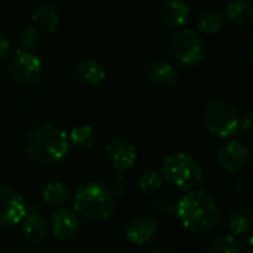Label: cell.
<instances>
[{"instance_id": "6da1fadb", "label": "cell", "mask_w": 253, "mask_h": 253, "mask_svg": "<svg viewBox=\"0 0 253 253\" xmlns=\"http://www.w3.org/2000/svg\"><path fill=\"white\" fill-rule=\"evenodd\" d=\"M70 151L69 136L54 124H41L30 130L26 139L27 155L43 166L63 161Z\"/></svg>"}, {"instance_id": "7a4b0ae2", "label": "cell", "mask_w": 253, "mask_h": 253, "mask_svg": "<svg viewBox=\"0 0 253 253\" xmlns=\"http://www.w3.org/2000/svg\"><path fill=\"white\" fill-rule=\"evenodd\" d=\"M176 214L182 225L195 234L213 231L219 222V207L216 200L206 191L186 192L176 206Z\"/></svg>"}, {"instance_id": "3957f363", "label": "cell", "mask_w": 253, "mask_h": 253, "mask_svg": "<svg viewBox=\"0 0 253 253\" xmlns=\"http://www.w3.org/2000/svg\"><path fill=\"white\" fill-rule=\"evenodd\" d=\"M116 207V200L107 186L101 183H85L79 186L73 197V210L91 222L109 219Z\"/></svg>"}, {"instance_id": "277c9868", "label": "cell", "mask_w": 253, "mask_h": 253, "mask_svg": "<svg viewBox=\"0 0 253 253\" xmlns=\"http://www.w3.org/2000/svg\"><path fill=\"white\" fill-rule=\"evenodd\" d=\"M160 170L166 182L186 192L200 186L204 177V170L200 161L185 152H174L167 155Z\"/></svg>"}, {"instance_id": "5b68a950", "label": "cell", "mask_w": 253, "mask_h": 253, "mask_svg": "<svg viewBox=\"0 0 253 253\" xmlns=\"http://www.w3.org/2000/svg\"><path fill=\"white\" fill-rule=\"evenodd\" d=\"M238 115L232 104L225 100H213L204 110V126L216 139H229L240 130Z\"/></svg>"}, {"instance_id": "8992f818", "label": "cell", "mask_w": 253, "mask_h": 253, "mask_svg": "<svg viewBox=\"0 0 253 253\" xmlns=\"http://www.w3.org/2000/svg\"><path fill=\"white\" fill-rule=\"evenodd\" d=\"M173 58L183 67H195L206 57V42L203 36L191 29L177 32L170 42Z\"/></svg>"}, {"instance_id": "52a82bcc", "label": "cell", "mask_w": 253, "mask_h": 253, "mask_svg": "<svg viewBox=\"0 0 253 253\" xmlns=\"http://www.w3.org/2000/svg\"><path fill=\"white\" fill-rule=\"evenodd\" d=\"M8 73L18 85H35L42 76V61L30 51L17 49L8 61Z\"/></svg>"}, {"instance_id": "ba28073f", "label": "cell", "mask_w": 253, "mask_h": 253, "mask_svg": "<svg viewBox=\"0 0 253 253\" xmlns=\"http://www.w3.org/2000/svg\"><path fill=\"white\" fill-rule=\"evenodd\" d=\"M24 198L9 185H0V225L14 226L23 222L27 214Z\"/></svg>"}, {"instance_id": "9c48e42d", "label": "cell", "mask_w": 253, "mask_h": 253, "mask_svg": "<svg viewBox=\"0 0 253 253\" xmlns=\"http://www.w3.org/2000/svg\"><path fill=\"white\" fill-rule=\"evenodd\" d=\"M104 155L109 166L116 173H125L134 167L137 160L136 148L125 139L113 137L104 146Z\"/></svg>"}, {"instance_id": "30bf717a", "label": "cell", "mask_w": 253, "mask_h": 253, "mask_svg": "<svg viewBox=\"0 0 253 253\" xmlns=\"http://www.w3.org/2000/svg\"><path fill=\"white\" fill-rule=\"evenodd\" d=\"M249 149L244 143L238 140H229L217 151V163L228 173L240 171L246 167Z\"/></svg>"}, {"instance_id": "8fae6325", "label": "cell", "mask_w": 253, "mask_h": 253, "mask_svg": "<svg viewBox=\"0 0 253 253\" xmlns=\"http://www.w3.org/2000/svg\"><path fill=\"white\" fill-rule=\"evenodd\" d=\"M49 228L57 240L67 241L79 231V214L70 207H60L51 216Z\"/></svg>"}, {"instance_id": "7c38bea8", "label": "cell", "mask_w": 253, "mask_h": 253, "mask_svg": "<svg viewBox=\"0 0 253 253\" xmlns=\"http://www.w3.org/2000/svg\"><path fill=\"white\" fill-rule=\"evenodd\" d=\"M191 17L188 0H164L160 6V20L169 29L182 27Z\"/></svg>"}, {"instance_id": "4fadbf2b", "label": "cell", "mask_w": 253, "mask_h": 253, "mask_svg": "<svg viewBox=\"0 0 253 253\" xmlns=\"http://www.w3.org/2000/svg\"><path fill=\"white\" fill-rule=\"evenodd\" d=\"M157 229H158V223L152 216L140 214L128 223V226L125 229V237L130 243L136 246H143L154 238Z\"/></svg>"}, {"instance_id": "5bb4252c", "label": "cell", "mask_w": 253, "mask_h": 253, "mask_svg": "<svg viewBox=\"0 0 253 253\" xmlns=\"http://www.w3.org/2000/svg\"><path fill=\"white\" fill-rule=\"evenodd\" d=\"M148 81L157 89H170L177 82V70L171 63L166 60H157L148 67Z\"/></svg>"}, {"instance_id": "9a60e30c", "label": "cell", "mask_w": 253, "mask_h": 253, "mask_svg": "<svg viewBox=\"0 0 253 253\" xmlns=\"http://www.w3.org/2000/svg\"><path fill=\"white\" fill-rule=\"evenodd\" d=\"M21 232L27 243L42 244L49 234V226L46 219H43L41 214L27 213L21 222Z\"/></svg>"}, {"instance_id": "2e32d148", "label": "cell", "mask_w": 253, "mask_h": 253, "mask_svg": "<svg viewBox=\"0 0 253 253\" xmlns=\"http://www.w3.org/2000/svg\"><path fill=\"white\" fill-rule=\"evenodd\" d=\"M32 21L38 24L39 29L48 33H55L60 27L61 17L58 9L51 3H42L35 8L32 14Z\"/></svg>"}, {"instance_id": "e0dca14e", "label": "cell", "mask_w": 253, "mask_h": 253, "mask_svg": "<svg viewBox=\"0 0 253 253\" xmlns=\"http://www.w3.org/2000/svg\"><path fill=\"white\" fill-rule=\"evenodd\" d=\"M79 81L88 86H95L106 79V69L95 58H85L76 67Z\"/></svg>"}, {"instance_id": "ac0fdd59", "label": "cell", "mask_w": 253, "mask_h": 253, "mask_svg": "<svg viewBox=\"0 0 253 253\" xmlns=\"http://www.w3.org/2000/svg\"><path fill=\"white\" fill-rule=\"evenodd\" d=\"M226 17L237 23L244 24L253 18V3L250 0H229L225 8Z\"/></svg>"}, {"instance_id": "d6986e66", "label": "cell", "mask_w": 253, "mask_h": 253, "mask_svg": "<svg viewBox=\"0 0 253 253\" xmlns=\"http://www.w3.org/2000/svg\"><path fill=\"white\" fill-rule=\"evenodd\" d=\"M67 136H69L70 146H73L75 149L85 151L92 148L95 143V133L92 130V126L89 125H78L70 130V133H67Z\"/></svg>"}, {"instance_id": "ffe728a7", "label": "cell", "mask_w": 253, "mask_h": 253, "mask_svg": "<svg viewBox=\"0 0 253 253\" xmlns=\"http://www.w3.org/2000/svg\"><path fill=\"white\" fill-rule=\"evenodd\" d=\"M70 198V191L61 182H51L42 191V200L49 207H63Z\"/></svg>"}, {"instance_id": "44dd1931", "label": "cell", "mask_w": 253, "mask_h": 253, "mask_svg": "<svg viewBox=\"0 0 253 253\" xmlns=\"http://www.w3.org/2000/svg\"><path fill=\"white\" fill-rule=\"evenodd\" d=\"M253 226V211L246 207H237L229 214V228L235 235L246 234Z\"/></svg>"}, {"instance_id": "7402d4cb", "label": "cell", "mask_w": 253, "mask_h": 253, "mask_svg": "<svg viewBox=\"0 0 253 253\" xmlns=\"http://www.w3.org/2000/svg\"><path fill=\"white\" fill-rule=\"evenodd\" d=\"M163 183H164V177L160 169H149L143 171L139 179V188L146 195L157 194L163 188Z\"/></svg>"}, {"instance_id": "603a6c76", "label": "cell", "mask_w": 253, "mask_h": 253, "mask_svg": "<svg viewBox=\"0 0 253 253\" xmlns=\"http://www.w3.org/2000/svg\"><path fill=\"white\" fill-rule=\"evenodd\" d=\"M223 26V17L220 12L209 9L200 14L198 20H197V27L200 32L203 33H217Z\"/></svg>"}, {"instance_id": "cb8c5ba5", "label": "cell", "mask_w": 253, "mask_h": 253, "mask_svg": "<svg viewBox=\"0 0 253 253\" xmlns=\"http://www.w3.org/2000/svg\"><path fill=\"white\" fill-rule=\"evenodd\" d=\"M206 253H243V247L234 235H220L209 244Z\"/></svg>"}, {"instance_id": "d4e9b609", "label": "cell", "mask_w": 253, "mask_h": 253, "mask_svg": "<svg viewBox=\"0 0 253 253\" xmlns=\"http://www.w3.org/2000/svg\"><path fill=\"white\" fill-rule=\"evenodd\" d=\"M20 43H21V49L32 52V49L38 48L41 43V33L33 27H27L20 35Z\"/></svg>"}, {"instance_id": "484cf974", "label": "cell", "mask_w": 253, "mask_h": 253, "mask_svg": "<svg viewBox=\"0 0 253 253\" xmlns=\"http://www.w3.org/2000/svg\"><path fill=\"white\" fill-rule=\"evenodd\" d=\"M107 188L113 197H121L126 192V189H128V179H126V176L124 173H116L112 176Z\"/></svg>"}, {"instance_id": "4316f807", "label": "cell", "mask_w": 253, "mask_h": 253, "mask_svg": "<svg viewBox=\"0 0 253 253\" xmlns=\"http://www.w3.org/2000/svg\"><path fill=\"white\" fill-rule=\"evenodd\" d=\"M155 207L163 211V213H173L176 211V206H177V200L173 197V195H169V194H163V195H158L154 201Z\"/></svg>"}, {"instance_id": "83f0119b", "label": "cell", "mask_w": 253, "mask_h": 253, "mask_svg": "<svg viewBox=\"0 0 253 253\" xmlns=\"http://www.w3.org/2000/svg\"><path fill=\"white\" fill-rule=\"evenodd\" d=\"M238 125H240V128L244 131H253V112L244 113L238 119Z\"/></svg>"}, {"instance_id": "f1b7e54d", "label": "cell", "mask_w": 253, "mask_h": 253, "mask_svg": "<svg viewBox=\"0 0 253 253\" xmlns=\"http://www.w3.org/2000/svg\"><path fill=\"white\" fill-rule=\"evenodd\" d=\"M9 51H11V45H9L8 39L0 35V63L9 55Z\"/></svg>"}, {"instance_id": "f546056e", "label": "cell", "mask_w": 253, "mask_h": 253, "mask_svg": "<svg viewBox=\"0 0 253 253\" xmlns=\"http://www.w3.org/2000/svg\"><path fill=\"white\" fill-rule=\"evenodd\" d=\"M149 253H161V252H160V250H151Z\"/></svg>"}, {"instance_id": "4dcf8cb0", "label": "cell", "mask_w": 253, "mask_h": 253, "mask_svg": "<svg viewBox=\"0 0 253 253\" xmlns=\"http://www.w3.org/2000/svg\"><path fill=\"white\" fill-rule=\"evenodd\" d=\"M252 54H253V42H252Z\"/></svg>"}]
</instances>
